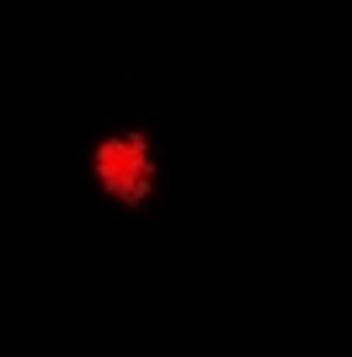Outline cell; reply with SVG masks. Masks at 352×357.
<instances>
[{"instance_id":"cell-1","label":"cell","mask_w":352,"mask_h":357,"mask_svg":"<svg viewBox=\"0 0 352 357\" xmlns=\"http://www.w3.org/2000/svg\"><path fill=\"white\" fill-rule=\"evenodd\" d=\"M96 165H102V181L112 187L117 197H145V187H149V155H145V144L139 139H112V144H102L96 149Z\"/></svg>"}]
</instances>
